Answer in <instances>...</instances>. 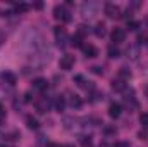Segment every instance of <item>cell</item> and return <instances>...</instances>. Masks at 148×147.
Segmentation results:
<instances>
[{"label":"cell","instance_id":"obj_1","mask_svg":"<svg viewBox=\"0 0 148 147\" xmlns=\"http://www.w3.org/2000/svg\"><path fill=\"white\" fill-rule=\"evenodd\" d=\"M53 17L62 21V23H69L71 21V14H69V10L64 5H55L53 7Z\"/></svg>","mask_w":148,"mask_h":147},{"label":"cell","instance_id":"obj_2","mask_svg":"<svg viewBox=\"0 0 148 147\" xmlns=\"http://www.w3.org/2000/svg\"><path fill=\"white\" fill-rule=\"evenodd\" d=\"M53 33H55V42H57V45L64 49V47L67 45V42H69V35H67V31H66L64 28L57 26V28L53 30Z\"/></svg>","mask_w":148,"mask_h":147},{"label":"cell","instance_id":"obj_3","mask_svg":"<svg viewBox=\"0 0 148 147\" xmlns=\"http://www.w3.org/2000/svg\"><path fill=\"white\" fill-rule=\"evenodd\" d=\"M103 12H105V16L110 17V19H119V17H122V14H121V7L115 5V3H105Z\"/></svg>","mask_w":148,"mask_h":147},{"label":"cell","instance_id":"obj_4","mask_svg":"<svg viewBox=\"0 0 148 147\" xmlns=\"http://www.w3.org/2000/svg\"><path fill=\"white\" fill-rule=\"evenodd\" d=\"M74 62H76V57L71 55V54H66V55H62V57H60L59 66H60V69L69 71V69H73V68H74Z\"/></svg>","mask_w":148,"mask_h":147},{"label":"cell","instance_id":"obj_5","mask_svg":"<svg viewBox=\"0 0 148 147\" xmlns=\"http://www.w3.org/2000/svg\"><path fill=\"white\" fill-rule=\"evenodd\" d=\"M110 40L114 42V45L122 43V42L126 40V31H124L122 28H114L112 33H110Z\"/></svg>","mask_w":148,"mask_h":147},{"label":"cell","instance_id":"obj_6","mask_svg":"<svg viewBox=\"0 0 148 147\" xmlns=\"http://www.w3.org/2000/svg\"><path fill=\"white\" fill-rule=\"evenodd\" d=\"M124 102H126V106H127L129 109H138V101H136V97H134V92H133V90H129V94H126Z\"/></svg>","mask_w":148,"mask_h":147},{"label":"cell","instance_id":"obj_7","mask_svg":"<svg viewBox=\"0 0 148 147\" xmlns=\"http://www.w3.org/2000/svg\"><path fill=\"white\" fill-rule=\"evenodd\" d=\"M121 114H122V106L119 102H112L110 106H109V116L114 118V119H117Z\"/></svg>","mask_w":148,"mask_h":147},{"label":"cell","instance_id":"obj_8","mask_svg":"<svg viewBox=\"0 0 148 147\" xmlns=\"http://www.w3.org/2000/svg\"><path fill=\"white\" fill-rule=\"evenodd\" d=\"M83 52H84V55H86V57H90V59L98 57V49H97L95 45H91V43L83 45Z\"/></svg>","mask_w":148,"mask_h":147},{"label":"cell","instance_id":"obj_9","mask_svg":"<svg viewBox=\"0 0 148 147\" xmlns=\"http://www.w3.org/2000/svg\"><path fill=\"white\" fill-rule=\"evenodd\" d=\"M33 88H35V90H40V92H43V90L48 88V81H47L45 78H36V80H33Z\"/></svg>","mask_w":148,"mask_h":147},{"label":"cell","instance_id":"obj_10","mask_svg":"<svg viewBox=\"0 0 148 147\" xmlns=\"http://www.w3.org/2000/svg\"><path fill=\"white\" fill-rule=\"evenodd\" d=\"M74 81H76V85H77V87H81V88H86V90H88V88H90V90H93V88H95L93 85H90V81H86V80H84L83 76H79V74H77V76H74Z\"/></svg>","mask_w":148,"mask_h":147},{"label":"cell","instance_id":"obj_11","mask_svg":"<svg viewBox=\"0 0 148 147\" xmlns=\"http://www.w3.org/2000/svg\"><path fill=\"white\" fill-rule=\"evenodd\" d=\"M69 106H71L73 109H79V107L83 106L81 97H79V95H71V97H69Z\"/></svg>","mask_w":148,"mask_h":147},{"label":"cell","instance_id":"obj_12","mask_svg":"<svg viewBox=\"0 0 148 147\" xmlns=\"http://www.w3.org/2000/svg\"><path fill=\"white\" fill-rule=\"evenodd\" d=\"M93 33L97 35L98 38H103L107 35V30H105V24L103 23H97V26H95V30H93Z\"/></svg>","mask_w":148,"mask_h":147},{"label":"cell","instance_id":"obj_13","mask_svg":"<svg viewBox=\"0 0 148 147\" xmlns=\"http://www.w3.org/2000/svg\"><path fill=\"white\" fill-rule=\"evenodd\" d=\"M112 88H114L115 92H122V90L126 88V83H124L121 78H114V80H112Z\"/></svg>","mask_w":148,"mask_h":147},{"label":"cell","instance_id":"obj_14","mask_svg":"<svg viewBox=\"0 0 148 147\" xmlns=\"http://www.w3.org/2000/svg\"><path fill=\"white\" fill-rule=\"evenodd\" d=\"M53 107H55V111L62 112V111H64V107H66V99H64L62 95H59V97L55 99V102H53Z\"/></svg>","mask_w":148,"mask_h":147},{"label":"cell","instance_id":"obj_15","mask_svg":"<svg viewBox=\"0 0 148 147\" xmlns=\"http://www.w3.org/2000/svg\"><path fill=\"white\" fill-rule=\"evenodd\" d=\"M50 107V102L47 101V99H41V101H38L36 102V111L38 112H47Z\"/></svg>","mask_w":148,"mask_h":147},{"label":"cell","instance_id":"obj_16","mask_svg":"<svg viewBox=\"0 0 148 147\" xmlns=\"http://www.w3.org/2000/svg\"><path fill=\"white\" fill-rule=\"evenodd\" d=\"M26 126H28L29 130H38L40 123H38L36 118H33V116H28V118H26Z\"/></svg>","mask_w":148,"mask_h":147},{"label":"cell","instance_id":"obj_17","mask_svg":"<svg viewBox=\"0 0 148 147\" xmlns=\"http://www.w3.org/2000/svg\"><path fill=\"white\" fill-rule=\"evenodd\" d=\"M107 54H109V57H110V59H117V57H121V52H119V49H117L114 43H112V45H109Z\"/></svg>","mask_w":148,"mask_h":147},{"label":"cell","instance_id":"obj_18","mask_svg":"<svg viewBox=\"0 0 148 147\" xmlns=\"http://www.w3.org/2000/svg\"><path fill=\"white\" fill-rule=\"evenodd\" d=\"M14 10H16V12H19V14H23V12L29 10V5H28V3H24V2H21V3H16V5H14Z\"/></svg>","mask_w":148,"mask_h":147},{"label":"cell","instance_id":"obj_19","mask_svg":"<svg viewBox=\"0 0 148 147\" xmlns=\"http://www.w3.org/2000/svg\"><path fill=\"white\" fill-rule=\"evenodd\" d=\"M71 45H73V47H81V49H83V37H79V35L76 33V35L71 38Z\"/></svg>","mask_w":148,"mask_h":147},{"label":"cell","instance_id":"obj_20","mask_svg":"<svg viewBox=\"0 0 148 147\" xmlns=\"http://www.w3.org/2000/svg\"><path fill=\"white\" fill-rule=\"evenodd\" d=\"M79 144H81V147H91V146H93V142H91V137H86V135L79 137Z\"/></svg>","mask_w":148,"mask_h":147},{"label":"cell","instance_id":"obj_21","mask_svg":"<svg viewBox=\"0 0 148 147\" xmlns=\"http://www.w3.org/2000/svg\"><path fill=\"white\" fill-rule=\"evenodd\" d=\"M119 78H121L122 81H124V80H129V78H131V71H129L127 68H121V69H119Z\"/></svg>","mask_w":148,"mask_h":147},{"label":"cell","instance_id":"obj_22","mask_svg":"<svg viewBox=\"0 0 148 147\" xmlns=\"http://www.w3.org/2000/svg\"><path fill=\"white\" fill-rule=\"evenodd\" d=\"M2 76H3V80H5V81H9V85H14V83H16V76H14L12 73L5 71V73L2 74Z\"/></svg>","mask_w":148,"mask_h":147},{"label":"cell","instance_id":"obj_23","mask_svg":"<svg viewBox=\"0 0 148 147\" xmlns=\"http://www.w3.org/2000/svg\"><path fill=\"white\" fill-rule=\"evenodd\" d=\"M140 123L143 128H148V112H141L140 114Z\"/></svg>","mask_w":148,"mask_h":147},{"label":"cell","instance_id":"obj_24","mask_svg":"<svg viewBox=\"0 0 148 147\" xmlns=\"http://www.w3.org/2000/svg\"><path fill=\"white\" fill-rule=\"evenodd\" d=\"M140 26H141V24H140L138 21H129V23H127V30H129V31H136Z\"/></svg>","mask_w":148,"mask_h":147},{"label":"cell","instance_id":"obj_25","mask_svg":"<svg viewBox=\"0 0 148 147\" xmlns=\"http://www.w3.org/2000/svg\"><path fill=\"white\" fill-rule=\"evenodd\" d=\"M138 139H140V140H147V139H148V132H147V128H145V130H140V132H138Z\"/></svg>","mask_w":148,"mask_h":147},{"label":"cell","instance_id":"obj_26","mask_svg":"<svg viewBox=\"0 0 148 147\" xmlns=\"http://www.w3.org/2000/svg\"><path fill=\"white\" fill-rule=\"evenodd\" d=\"M91 71H93L95 74H103V69H102L100 66H93V68H91Z\"/></svg>","mask_w":148,"mask_h":147},{"label":"cell","instance_id":"obj_27","mask_svg":"<svg viewBox=\"0 0 148 147\" xmlns=\"http://www.w3.org/2000/svg\"><path fill=\"white\" fill-rule=\"evenodd\" d=\"M112 147H131V146H129V142H115Z\"/></svg>","mask_w":148,"mask_h":147},{"label":"cell","instance_id":"obj_28","mask_svg":"<svg viewBox=\"0 0 148 147\" xmlns=\"http://www.w3.org/2000/svg\"><path fill=\"white\" fill-rule=\"evenodd\" d=\"M147 40H148V35H147V33L138 37V42H140V43H147Z\"/></svg>","mask_w":148,"mask_h":147},{"label":"cell","instance_id":"obj_29","mask_svg":"<svg viewBox=\"0 0 148 147\" xmlns=\"http://www.w3.org/2000/svg\"><path fill=\"white\" fill-rule=\"evenodd\" d=\"M105 133H107V135H110V133H117V130L112 128V126H105Z\"/></svg>","mask_w":148,"mask_h":147},{"label":"cell","instance_id":"obj_30","mask_svg":"<svg viewBox=\"0 0 148 147\" xmlns=\"http://www.w3.org/2000/svg\"><path fill=\"white\" fill-rule=\"evenodd\" d=\"M47 147H62V146H60V144H55V142H48Z\"/></svg>","mask_w":148,"mask_h":147},{"label":"cell","instance_id":"obj_31","mask_svg":"<svg viewBox=\"0 0 148 147\" xmlns=\"http://www.w3.org/2000/svg\"><path fill=\"white\" fill-rule=\"evenodd\" d=\"M24 101H26V102H31V94H26V95H24Z\"/></svg>","mask_w":148,"mask_h":147},{"label":"cell","instance_id":"obj_32","mask_svg":"<svg viewBox=\"0 0 148 147\" xmlns=\"http://www.w3.org/2000/svg\"><path fill=\"white\" fill-rule=\"evenodd\" d=\"M145 94H147V97H148V85L145 87Z\"/></svg>","mask_w":148,"mask_h":147},{"label":"cell","instance_id":"obj_33","mask_svg":"<svg viewBox=\"0 0 148 147\" xmlns=\"http://www.w3.org/2000/svg\"><path fill=\"white\" fill-rule=\"evenodd\" d=\"M2 40H3V35H2V33H0V43H2Z\"/></svg>","mask_w":148,"mask_h":147},{"label":"cell","instance_id":"obj_34","mask_svg":"<svg viewBox=\"0 0 148 147\" xmlns=\"http://www.w3.org/2000/svg\"><path fill=\"white\" fill-rule=\"evenodd\" d=\"M100 147H107V144H105V142H103V144H100Z\"/></svg>","mask_w":148,"mask_h":147},{"label":"cell","instance_id":"obj_35","mask_svg":"<svg viewBox=\"0 0 148 147\" xmlns=\"http://www.w3.org/2000/svg\"><path fill=\"white\" fill-rule=\"evenodd\" d=\"M62 147H73V146H62Z\"/></svg>","mask_w":148,"mask_h":147},{"label":"cell","instance_id":"obj_36","mask_svg":"<svg viewBox=\"0 0 148 147\" xmlns=\"http://www.w3.org/2000/svg\"><path fill=\"white\" fill-rule=\"evenodd\" d=\"M2 109H3V107H2V104H0V111H2Z\"/></svg>","mask_w":148,"mask_h":147}]
</instances>
